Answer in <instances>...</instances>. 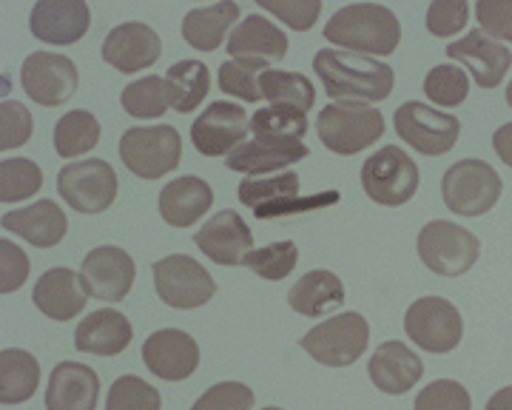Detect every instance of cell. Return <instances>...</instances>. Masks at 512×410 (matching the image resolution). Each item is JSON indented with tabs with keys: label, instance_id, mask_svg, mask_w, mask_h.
<instances>
[{
	"label": "cell",
	"instance_id": "obj_3",
	"mask_svg": "<svg viewBox=\"0 0 512 410\" xmlns=\"http://www.w3.org/2000/svg\"><path fill=\"white\" fill-rule=\"evenodd\" d=\"M316 131L322 146L333 154H359L370 149L384 134V117L367 103H330L316 117Z\"/></svg>",
	"mask_w": 512,
	"mask_h": 410
},
{
	"label": "cell",
	"instance_id": "obj_47",
	"mask_svg": "<svg viewBox=\"0 0 512 410\" xmlns=\"http://www.w3.org/2000/svg\"><path fill=\"white\" fill-rule=\"evenodd\" d=\"M470 6L464 0H433L427 9V32L436 38H453L467 26Z\"/></svg>",
	"mask_w": 512,
	"mask_h": 410
},
{
	"label": "cell",
	"instance_id": "obj_25",
	"mask_svg": "<svg viewBox=\"0 0 512 410\" xmlns=\"http://www.w3.org/2000/svg\"><path fill=\"white\" fill-rule=\"evenodd\" d=\"M100 399V379L89 365L60 362L46 388V410H94Z\"/></svg>",
	"mask_w": 512,
	"mask_h": 410
},
{
	"label": "cell",
	"instance_id": "obj_51",
	"mask_svg": "<svg viewBox=\"0 0 512 410\" xmlns=\"http://www.w3.org/2000/svg\"><path fill=\"white\" fill-rule=\"evenodd\" d=\"M484 410H512V385L510 388H501L487 399V408Z\"/></svg>",
	"mask_w": 512,
	"mask_h": 410
},
{
	"label": "cell",
	"instance_id": "obj_31",
	"mask_svg": "<svg viewBox=\"0 0 512 410\" xmlns=\"http://www.w3.org/2000/svg\"><path fill=\"white\" fill-rule=\"evenodd\" d=\"M237 20L239 3L234 0H220L214 6L191 9L183 20V38L188 46H194L200 52H217L231 23H237Z\"/></svg>",
	"mask_w": 512,
	"mask_h": 410
},
{
	"label": "cell",
	"instance_id": "obj_24",
	"mask_svg": "<svg viewBox=\"0 0 512 410\" xmlns=\"http://www.w3.org/2000/svg\"><path fill=\"white\" fill-rule=\"evenodd\" d=\"M367 373L379 391L399 396L419 385L424 376V362L404 342H384L376 348V354L370 356Z\"/></svg>",
	"mask_w": 512,
	"mask_h": 410
},
{
	"label": "cell",
	"instance_id": "obj_8",
	"mask_svg": "<svg viewBox=\"0 0 512 410\" xmlns=\"http://www.w3.org/2000/svg\"><path fill=\"white\" fill-rule=\"evenodd\" d=\"M370 325L362 314L348 311L339 317H330L319 322L313 331L302 336V348L328 368H348L359 356L365 354Z\"/></svg>",
	"mask_w": 512,
	"mask_h": 410
},
{
	"label": "cell",
	"instance_id": "obj_45",
	"mask_svg": "<svg viewBox=\"0 0 512 410\" xmlns=\"http://www.w3.org/2000/svg\"><path fill=\"white\" fill-rule=\"evenodd\" d=\"M32 137V114L18 100H3L0 106V149H20Z\"/></svg>",
	"mask_w": 512,
	"mask_h": 410
},
{
	"label": "cell",
	"instance_id": "obj_52",
	"mask_svg": "<svg viewBox=\"0 0 512 410\" xmlns=\"http://www.w3.org/2000/svg\"><path fill=\"white\" fill-rule=\"evenodd\" d=\"M507 106L512 109V83H510V89H507Z\"/></svg>",
	"mask_w": 512,
	"mask_h": 410
},
{
	"label": "cell",
	"instance_id": "obj_20",
	"mask_svg": "<svg viewBox=\"0 0 512 410\" xmlns=\"http://www.w3.org/2000/svg\"><path fill=\"white\" fill-rule=\"evenodd\" d=\"M89 20V6L83 0H37L29 29L43 43L69 46L89 32Z\"/></svg>",
	"mask_w": 512,
	"mask_h": 410
},
{
	"label": "cell",
	"instance_id": "obj_34",
	"mask_svg": "<svg viewBox=\"0 0 512 410\" xmlns=\"http://www.w3.org/2000/svg\"><path fill=\"white\" fill-rule=\"evenodd\" d=\"M259 92L271 106H291L299 112H311L316 103L313 83L299 72H282V69H268L259 77Z\"/></svg>",
	"mask_w": 512,
	"mask_h": 410
},
{
	"label": "cell",
	"instance_id": "obj_14",
	"mask_svg": "<svg viewBox=\"0 0 512 410\" xmlns=\"http://www.w3.org/2000/svg\"><path fill=\"white\" fill-rule=\"evenodd\" d=\"M248 129H251V120L239 103L217 100L194 120L191 143L205 157H222V154L237 151L245 143Z\"/></svg>",
	"mask_w": 512,
	"mask_h": 410
},
{
	"label": "cell",
	"instance_id": "obj_21",
	"mask_svg": "<svg viewBox=\"0 0 512 410\" xmlns=\"http://www.w3.org/2000/svg\"><path fill=\"white\" fill-rule=\"evenodd\" d=\"M288 35L262 15H248V18L237 23V29L228 38V55L231 60H248V63H259V66H271L276 60L288 55Z\"/></svg>",
	"mask_w": 512,
	"mask_h": 410
},
{
	"label": "cell",
	"instance_id": "obj_39",
	"mask_svg": "<svg viewBox=\"0 0 512 410\" xmlns=\"http://www.w3.org/2000/svg\"><path fill=\"white\" fill-rule=\"evenodd\" d=\"M296 262H299L296 243L285 240V243H271V245H265V248H256V251H251V254L245 257L242 265H248L256 277L276 282V280H285L293 268H296Z\"/></svg>",
	"mask_w": 512,
	"mask_h": 410
},
{
	"label": "cell",
	"instance_id": "obj_15",
	"mask_svg": "<svg viewBox=\"0 0 512 410\" xmlns=\"http://www.w3.org/2000/svg\"><path fill=\"white\" fill-rule=\"evenodd\" d=\"M134 260L117 245H100L89 251L80 268V282L86 288L89 299L100 302H123L134 285Z\"/></svg>",
	"mask_w": 512,
	"mask_h": 410
},
{
	"label": "cell",
	"instance_id": "obj_32",
	"mask_svg": "<svg viewBox=\"0 0 512 410\" xmlns=\"http://www.w3.org/2000/svg\"><path fill=\"white\" fill-rule=\"evenodd\" d=\"M40 385V365L29 351L6 348L0 354V402L20 405L32 399Z\"/></svg>",
	"mask_w": 512,
	"mask_h": 410
},
{
	"label": "cell",
	"instance_id": "obj_29",
	"mask_svg": "<svg viewBox=\"0 0 512 410\" xmlns=\"http://www.w3.org/2000/svg\"><path fill=\"white\" fill-rule=\"evenodd\" d=\"M288 305L296 314L308 319H319L345 305V285L336 274L325 268L308 271L302 280L296 282L288 294Z\"/></svg>",
	"mask_w": 512,
	"mask_h": 410
},
{
	"label": "cell",
	"instance_id": "obj_10",
	"mask_svg": "<svg viewBox=\"0 0 512 410\" xmlns=\"http://www.w3.org/2000/svg\"><path fill=\"white\" fill-rule=\"evenodd\" d=\"M404 331L421 351L450 354V351H456L461 336H464V322H461V314L453 302L441 297H421L407 308Z\"/></svg>",
	"mask_w": 512,
	"mask_h": 410
},
{
	"label": "cell",
	"instance_id": "obj_46",
	"mask_svg": "<svg viewBox=\"0 0 512 410\" xmlns=\"http://www.w3.org/2000/svg\"><path fill=\"white\" fill-rule=\"evenodd\" d=\"M256 396L242 382H220L202 393L191 410H251Z\"/></svg>",
	"mask_w": 512,
	"mask_h": 410
},
{
	"label": "cell",
	"instance_id": "obj_48",
	"mask_svg": "<svg viewBox=\"0 0 512 410\" xmlns=\"http://www.w3.org/2000/svg\"><path fill=\"white\" fill-rule=\"evenodd\" d=\"M476 18L484 35L512 43V0H478Z\"/></svg>",
	"mask_w": 512,
	"mask_h": 410
},
{
	"label": "cell",
	"instance_id": "obj_9",
	"mask_svg": "<svg viewBox=\"0 0 512 410\" xmlns=\"http://www.w3.org/2000/svg\"><path fill=\"white\" fill-rule=\"evenodd\" d=\"M151 274H154L157 297L180 311L202 308L217 294L214 277L194 257H185V254H171L165 260L154 262Z\"/></svg>",
	"mask_w": 512,
	"mask_h": 410
},
{
	"label": "cell",
	"instance_id": "obj_7",
	"mask_svg": "<svg viewBox=\"0 0 512 410\" xmlns=\"http://www.w3.org/2000/svg\"><path fill=\"white\" fill-rule=\"evenodd\" d=\"M183 143L171 126H134L120 137V160L140 180H160L180 166Z\"/></svg>",
	"mask_w": 512,
	"mask_h": 410
},
{
	"label": "cell",
	"instance_id": "obj_11",
	"mask_svg": "<svg viewBox=\"0 0 512 410\" xmlns=\"http://www.w3.org/2000/svg\"><path fill=\"white\" fill-rule=\"evenodd\" d=\"M57 191L77 214H103L117 197V174L106 160H80L60 168Z\"/></svg>",
	"mask_w": 512,
	"mask_h": 410
},
{
	"label": "cell",
	"instance_id": "obj_41",
	"mask_svg": "<svg viewBox=\"0 0 512 410\" xmlns=\"http://www.w3.org/2000/svg\"><path fill=\"white\" fill-rule=\"evenodd\" d=\"M163 399L157 388H151L140 376H120L114 379L106 399V410H160Z\"/></svg>",
	"mask_w": 512,
	"mask_h": 410
},
{
	"label": "cell",
	"instance_id": "obj_12",
	"mask_svg": "<svg viewBox=\"0 0 512 410\" xmlns=\"http://www.w3.org/2000/svg\"><path fill=\"white\" fill-rule=\"evenodd\" d=\"M396 134L410 149L421 151L427 157H441L458 143L461 123L453 114H441L439 109L410 100L396 112Z\"/></svg>",
	"mask_w": 512,
	"mask_h": 410
},
{
	"label": "cell",
	"instance_id": "obj_49",
	"mask_svg": "<svg viewBox=\"0 0 512 410\" xmlns=\"http://www.w3.org/2000/svg\"><path fill=\"white\" fill-rule=\"evenodd\" d=\"M29 277V257L9 240L0 243V291L12 294Z\"/></svg>",
	"mask_w": 512,
	"mask_h": 410
},
{
	"label": "cell",
	"instance_id": "obj_5",
	"mask_svg": "<svg viewBox=\"0 0 512 410\" xmlns=\"http://www.w3.org/2000/svg\"><path fill=\"white\" fill-rule=\"evenodd\" d=\"M362 188L376 205L410 203L419 191V166L399 146H384L362 166Z\"/></svg>",
	"mask_w": 512,
	"mask_h": 410
},
{
	"label": "cell",
	"instance_id": "obj_16",
	"mask_svg": "<svg viewBox=\"0 0 512 410\" xmlns=\"http://www.w3.org/2000/svg\"><path fill=\"white\" fill-rule=\"evenodd\" d=\"M143 362L148 371L165 382H183L200 368V348L191 334L165 328L143 342Z\"/></svg>",
	"mask_w": 512,
	"mask_h": 410
},
{
	"label": "cell",
	"instance_id": "obj_33",
	"mask_svg": "<svg viewBox=\"0 0 512 410\" xmlns=\"http://www.w3.org/2000/svg\"><path fill=\"white\" fill-rule=\"evenodd\" d=\"M168 86V103L171 109L180 114L194 112L205 100V94L211 89V72L200 60H180L168 69L165 75Z\"/></svg>",
	"mask_w": 512,
	"mask_h": 410
},
{
	"label": "cell",
	"instance_id": "obj_50",
	"mask_svg": "<svg viewBox=\"0 0 512 410\" xmlns=\"http://www.w3.org/2000/svg\"><path fill=\"white\" fill-rule=\"evenodd\" d=\"M493 149L501 157V163L512 168V123H507V126H501V129L495 131Z\"/></svg>",
	"mask_w": 512,
	"mask_h": 410
},
{
	"label": "cell",
	"instance_id": "obj_37",
	"mask_svg": "<svg viewBox=\"0 0 512 410\" xmlns=\"http://www.w3.org/2000/svg\"><path fill=\"white\" fill-rule=\"evenodd\" d=\"M120 103L131 117L137 120H151V117H163L165 109L171 106L168 103V86H165V77L148 75L143 80H134L131 86L123 89L120 94Z\"/></svg>",
	"mask_w": 512,
	"mask_h": 410
},
{
	"label": "cell",
	"instance_id": "obj_44",
	"mask_svg": "<svg viewBox=\"0 0 512 410\" xmlns=\"http://www.w3.org/2000/svg\"><path fill=\"white\" fill-rule=\"evenodd\" d=\"M259 6H262V12L288 23L296 32H308L322 15L319 0H259Z\"/></svg>",
	"mask_w": 512,
	"mask_h": 410
},
{
	"label": "cell",
	"instance_id": "obj_4",
	"mask_svg": "<svg viewBox=\"0 0 512 410\" xmlns=\"http://www.w3.org/2000/svg\"><path fill=\"white\" fill-rule=\"evenodd\" d=\"M444 205L458 217H481L501 197V177L484 160H458L441 180Z\"/></svg>",
	"mask_w": 512,
	"mask_h": 410
},
{
	"label": "cell",
	"instance_id": "obj_36",
	"mask_svg": "<svg viewBox=\"0 0 512 410\" xmlns=\"http://www.w3.org/2000/svg\"><path fill=\"white\" fill-rule=\"evenodd\" d=\"M43 188V171L29 157L0 160V203H20L29 200Z\"/></svg>",
	"mask_w": 512,
	"mask_h": 410
},
{
	"label": "cell",
	"instance_id": "obj_53",
	"mask_svg": "<svg viewBox=\"0 0 512 410\" xmlns=\"http://www.w3.org/2000/svg\"><path fill=\"white\" fill-rule=\"evenodd\" d=\"M262 410H282V408H262Z\"/></svg>",
	"mask_w": 512,
	"mask_h": 410
},
{
	"label": "cell",
	"instance_id": "obj_13",
	"mask_svg": "<svg viewBox=\"0 0 512 410\" xmlns=\"http://www.w3.org/2000/svg\"><path fill=\"white\" fill-rule=\"evenodd\" d=\"M20 83H23V92L29 94L37 106H63L77 92L80 75L66 55L35 52L23 60Z\"/></svg>",
	"mask_w": 512,
	"mask_h": 410
},
{
	"label": "cell",
	"instance_id": "obj_23",
	"mask_svg": "<svg viewBox=\"0 0 512 410\" xmlns=\"http://www.w3.org/2000/svg\"><path fill=\"white\" fill-rule=\"evenodd\" d=\"M35 308L43 317L66 322L74 319L86 308V288L80 282V274H74L72 268H49L40 280L35 282Z\"/></svg>",
	"mask_w": 512,
	"mask_h": 410
},
{
	"label": "cell",
	"instance_id": "obj_42",
	"mask_svg": "<svg viewBox=\"0 0 512 410\" xmlns=\"http://www.w3.org/2000/svg\"><path fill=\"white\" fill-rule=\"evenodd\" d=\"M268 69L259 63H248V60H225L220 66V89L231 97H239L245 103H259L262 92H259V77Z\"/></svg>",
	"mask_w": 512,
	"mask_h": 410
},
{
	"label": "cell",
	"instance_id": "obj_26",
	"mask_svg": "<svg viewBox=\"0 0 512 410\" xmlns=\"http://www.w3.org/2000/svg\"><path fill=\"white\" fill-rule=\"evenodd\" d=\"M0 225L12 234L23 237L26 243L35 248H55L63 237H66V214L60 211L55 200H37L35 205H26L18 211L3 214Z\"/></svg>",
	"mask_w": 512,
	"mask_h": 410
},
{
	"label": "cell",
	"instance_id": "obj_22",
	"mask_svg": "<svg viewBox=\"0 0 512 410\" xmlns=\"http://www.w3.org/2000/svg\"><path fill=\"white\" fill-rule=\"evenodd\" d=\"M308 160V146L299 140H274V137H254L242 143L237 151L228 154L225 166L239 174H271V171H285L291 163Z\"/></svg>",
	"mask_w": 512,
	"mask_h": 410
},
{
	"label": "cell",
	"instance_id": "obj_18",
	"mask_svg": "<svg viewBox=\"0 0 512 410\" xmlns=\"http://www.w3.org/2000/svg\"><path fill=\"white\" fill-rule=\"evenodd\" d=\"M447 55H450V60H458L464 69H470L476 86H481V89L501 86V80L507 77L512 66L510 49L501 46L490 35H484L481 29H473V32H467V38L450 43Z\"/></svg>",
	"mask_w": 512,
	"mask_h": 410
},
{
	"label": "cell",
	"instance_id": "obj_30",
	"mask_svg": "<svg viewBox=\"0 0 512 410\" xmlns=\"http://www.w3.org/2000/svg\"><path fill=\"white\" fill-rule=\"evenodd\" d=\"M237 197L239 203L248 205L259 220H276L285 205L299 200V174L282 171V174L268 177V180L248 177L245 183H239Z\"/></svg>",
	"mask_w": 512,
	"mask_h": 410
},
{
	"label": "cell",
	"instance_id": "obj_43",
	"mask_svg": "<svg viewBox=\"0 0 512 410\" xmlns=\"http://www.w3.org/2000/svg\"><path fill=\"white\" fill-rule=\"evenodd\" d=\"M473 399L456 379H436L416 396V410H470Z\"/></svg>",
	"mask_w": 512,
	"mask_h": 410
},
{
	"label": "cell",
	"instance_id": "obj_2",
	"mask_svg": "<svg viewBox=\"0 0 512 410\" xmlns=\"http://www.w3.org/2000/svg\"><path fill=\"white\" fill-rule=\"evenodd\" d=\"M330 46H342L353 55H393L402 43V23L379 3H353L342 6L325 26Z\"/></svg>",
	"mask_w": 512,
	"mask_h": 410
},
{
	"label": "cell",
	"instance_id": "obj_27",
	"mask_svg": "<svg viewBox=\"0 0 512 410\" xmlns=\"http://www.w3.org/2000/svg\"><path fill=\"white\" fill-rule=\"evenodd\" d=\"M131 336H134L131 322L120 311L103 308L80 322V328L74 331V348L83 354L117 356L131 345Z\"/></svg>",
	"mask_w": 512,
	"mask_h": 410
},
{
	"label": "cell",
	"instance_id": "obj_35",
	"mask_svg": "<svg viewBox=\"0 0 512 410\" xmlns=\"http://www.w3.org/2000/svg\"><path fill=\"white\" fill-rule=\"evenodd\" d=\"M100 143V123L92 112L74 109L63 114L55 126V149L60 157H80Z\"/></svg>",
	"mask_w": 512,
	"mask_h": 410
},
{
	"label": "cell",
	"instance_id": "obj_19",
	"mask_svg": "<svg viewBox=\"0 0 512 410\" xmlns=\"http://www.w3.org/2000/svg\"><path fill=\"white\" fill-rule=\"evenodd\" d=\"M202 254L217 265H239L254 251V234L237 211H220L194 237Z\"/></svg>",
	"mask_w": 512,
	"mask_h": 410
},
{
	"label": "cell",
	"instance_id": "obj_17",
	"mask_svg": "<svg viewBox=\"0 0 512 410\" xmlns=\"http://www.w3.org/2000/svg\"><path fill=\"white\" fill-rule=\"evenodd\" d=\"M160 55H163V40L146 23H123L111 29L109 38L103 40V60L123 75L151 69Z\"/></svg>",
	"mask_w": 512,
	"mask_h": 410
},
{
	"label": "cell",
	"instance_id": "obj_1",
	"mask_svg": "<svg viewBox=\"0 0 512 410\" xmlns=\"http://www.w3.org/2000/svg\"><path fill=\"white\" fill-rule=\"evenodd\" d=\"M313 69L325 86V94L348 103H379L387 100L396 75L387 63H379L376 57L353 55L342 49H322L313 57Z\"/></svg>",
	"mask_w": 512,
	"mask_h": 410
},
{
	"label": "cell",
	"instance_id": "obj_38",
	"mask_svg": "<svg viewBox=\"0 0 512 410\" xmlns=\"http://www.w3.org/2000/svg\"><path fill=\"white\" fill-rule=\"evenodd\" d=\"M254 137H274V140H299L308 134V117L291 106H268L251 117Z\"/></svg>",
	"mask_w": 512,
	"mask_h": 410
},
{
	"label": "cell",
	"instance_id": "obj_40",
	"mask_svg": "<svg viewBox=\"0 0 512 410\" xmlns=\"http://www.w3.org/2000/svg\"><path fill=\"white\" fill-rule=\"evenodd\" d=\"M424 94L444 109H456L467 100L470 94V83H467V72L456 69V66H436L430 69V75L424 77Z\"/></svg>",
	"mask_w": 512,
	"mask_h": 410
},
{
	"label": "cell",
	"instance_id": "obj_28",
	"mask_svg": "<svg viewBox=\"0 0 512 410\" xmlns=\"http://www.w3.org/2000/svg\"><path fill=\"white\" fill-rule=\"evenodd\" d=\"M214 205V191L200 177H177L160 191V217L171 228H191Z\"/></svg>",
	"mask_w": 512,
	"mask_h": 410
},
{
	"label": "cell",
	"instance_id": "obj_6",
	"mask_svg": "<svg viewBox=\"0 0 512 410\" xmlns=\"http://www.w3.org/2000/svg\"><path fill=\"white\" fill-rule=\"evenodd\" d=\"M416 248H419L421 262L439 277L467 274L481 254V243L476 234L456 223H447V220H433L424 225Z\"/></svg>",
	"mask_w": 512,
	"mask_h": 410
}]
</instances>
